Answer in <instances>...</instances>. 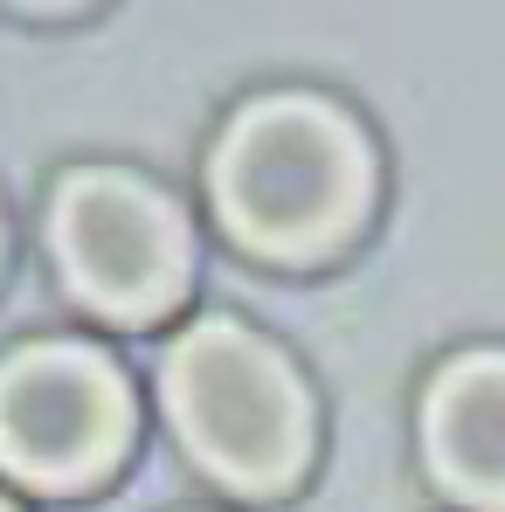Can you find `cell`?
Instances as JSON below:
<instances>
[{"label":"cell","mask_w":505,"mask_h":512,"mask_svg":"<svg viewBox=\"0 0 505 512\" xmlns=\"http://www.w3.org/2000/svg\"><path fill=\"white\" fill-rule=\"evenodd\" d=\"M215 208L263 256H319L367 208V153L312 97H263L215 146Z\"/></svg>","instance_id":"obj_1"},{"label":"cell","mask_w":505,"mask_h":512,"mask_svg":"<svg viewBox=\"0 0 505 512\" xmlns=\"http://www.w3.org/2000/svg\"><path fill=\"white\" fill-rule=\"evenodd\" d=\"M167 409L208 478L236 492H277L305 464V388L298 374L243 333V326H194L167 353Z\"/></svg>","instance_id":"obj_2"},{"label":"cell","mask_w":505,"mask_h":512,"mask_svg":"<svg viewBox=\"0 0 505 512\" xmlns=\"http://www.w3.org/2000/svg\"><path fill=\"white\" fill-rule=\"evenodd\" d=\"M125 381L90 346H28L0 367V464L21 485H90L125 443Z\"/></svg>","instance_id":"obj_3"},{"label":"cell","mask_w":505,"mask_h":512,"mask_svg":"<svg viewBox=\"0 0 505 512\" xmlns=\"http://www.w3.org/2000/svg\"><path fill=\"white\" fill-rule=\"evenodd\" d=\"M56 256L90 312L153 319L187 277L180 215L125 173H77L56 194Z\"/></svg>","instance_id":"obj_4"},{"label":"cell","mask_w":505,"mask_h":512,"mask_svg":"<svg viewBox=\"0 0 505 512\" xmlns=\"http://www.w3.org/2000/svg\"><path fill=\"white\" fill-rule=\"evenodd\" d=\"M429 464L457 499L505 512V353H471L429 388Z\"/></svg>","instance_id":"obj_5"},{"label":"cell","mask_w":505,"mask_h":512,"mask_svg":"<svg viewBox=\"0 0 505 512\" xmlns=\"http://www.w3.org/2000/svg\"><path fill=\"white\" fill-rule=\"evenodd\" d=\"M0 512H7V506H0Z\"/></svg>","instance_id":"obj_6"}]
</instances>
